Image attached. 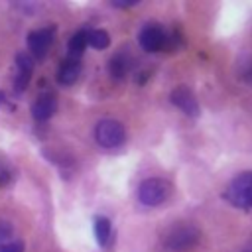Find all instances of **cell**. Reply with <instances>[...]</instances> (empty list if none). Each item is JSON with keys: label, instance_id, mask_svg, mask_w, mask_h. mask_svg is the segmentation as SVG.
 Returning <instances> with one entry per match:
<instances>
[{"label": "cell", "instance_id": "1", "mask_svg": "<svg viewBox=\"0 0 252 252\" xmlns=\"http://www.w3.org/2000/svg\"><path fill=\"white\" fill-rule=\"evenodd\" d=\"M224 197L240 209H252V171H244L236 175L226 187Z\"/></svg>", "mask_w": 252, "mask_h": 252}, {"label": "cell", "instance_id": "2", "mask_svg": "<svg viewBox=\"0 0 252 252\" xmlns=\"http://www.w3.org/2000/svg\"><path fill=\"white\" fill-rule=\"evenodd\" d=\"M94 140L102 148H118L126 140V130L122 122L114 118H102L94 126Z\"/></svg>", "mask_w": 252, "mask_h": 252}, {"label": "cell", "instance_id": "3", "mask_svg": "<svg viewBox=\"0 0 252 252\" xmlns=\"http://www.w3.org/2000/svg\"><path fill=\"white\" fill-rule=\"evenodd\" d=\"M169 183L159 177L144 179L138 187V201L146 207H158L169 197Z\"/></svg>", "mask_w": 252, "mask_h": 252}, {"label": "cell", "instance_id": "4", "mask_svg": "<svg viewBox=\"0 0 252 252\" xmlns=\"http://www.w3.org/2000/svg\"><path fill=\"white\" fill-rule=\"evenodd\" d=\"M201 232L195 224H177L165 236V248L169 252H183L197 244Z\"/></svg>", "mask_w": 252, "mask_h": 252}, {"label": "cell", "instance_id": "5", "mask_svg": "<svg viewBox=\"0 0 252 252\" xmlns=\"http://www.w3.org/2000/svg\"><path fill=\"white\" fill-rule=\"evenodd\" d=\"M138 43L148 53L161 51L167 45V32L159 24H146L138 33Z\"/></svg>", "mask_w": 252, "mask_h": 252}, {"label": "cell", "instance_id": "6", "mask_svg": "<svg viewBox=\"0 0 252 252\" xmlns=\"http://www.w3.org/2000/svg\"><path fill=\"white\" fill-rule=\"evenodd\" d=\"M55 39V26H47V28H41V30H33L28 33V49H30V55L35 57V59H43L51 47Z\"/></svg>", "mask_w": 252, "mask_h": 252}, {"label": "cell", "instance_id": "7", "mask_svg": "<svg viewBox=\"0 0 252 252\" xmlns=\"http://www.w3.org/2000/svg\"><path fill=\"white\" fill-rule=\"evenodd\" d=\"M169 100L171 104H175L183 114L191 116V118H197L201 114V108H199V100L195 98L193 91L185 85H179L175 87L171 93H169Z\"/></svg>", "mask_w": 252, "mask_h": 252}, {"label": "cell", "instance_id": "8", "mask_svg": "<svg viewBox=\"0 0 252 252\" xmlns=\"http://www.w3.org/2000/svg\"><path fill=\"white\" fill-rule=\"evenodd\" d=\"M33 73V57L30 53L20 51L16 55V79H14V91L16 93H24L30 85Z\"/></svg>", "mask_w": 252, "mask_h": 252}, {"label": "cell", "instance_id": "9", "mask_svg": "<svg viewBox=\"0 0 252 252\" xmlns=\"http://www.w3.org/2000/svg\"><path fill=\"white\" fill-rule=\"evenodd\" d=\"M55 110H57V98H55V94H51V93L39 94V96L33 100V104H32V116H33L35 122H45V120H49V118L55 114Z\"/></svg>", "mask_w": 252, "mask_h": 252}, {"label": "cell", "instance_id": "10", "mask_svg": "<svg viewBox=\"0 0 252 252\" xmlns=\"http://www.w3.org/2000/svg\"><path fill=\"white\" fill-rule=\"evenodd\" d=\"M79 75H81V59L65 57L57 71V83L63 87H69L79 79Z\"/></svg>", "mask_w": 252, "mask_h": 252}, {"label": "cell", "instance_id": "11", "mask_svg": "<svg viewBox=\"0 0 252 252\" xmlns=\"http://www.w3.org/2000/svg\"><path fill=\"white\" fill-rule=\"evenodd\" d=\"M132 67V55L122 49V51H116L110 59H108V73L114 77V79H122Z\"/></svg>", "mask_w": 252, "mask_h": 252}, {"label": "cell", "instance_id": "12", "mask_svg": "<svg viewBox=\"0 0 252 252\" xmlns=\"http://www.w3.org/2000/svg\"><path fill=\"white\" fill-rule=\"evenodd\" d=\"M87 32L89 30H79L71 35L69 43H67V57H73V59H81V55L85 53L87 49Z\"/></svg>", "mask_w": 252, "mask_h": 252}, {"label": "cell", "instance_id": "13", "mask_svg": "<svg viewBox=\"0 0 252 252\" xmlns=\"http://www.w3.org/2000/svg\"><path fill=\"white\" fill-rule=\"evenodd\" d=\"M93 228H94V236H96V242L104 248L108 246L110 242V234H112V226H110V220L102 215H96L94 217V222H93Z\"/></svg>", "mask_w": 252, "mask_h": 252}, {"label": "cell", "instance_id": "14", "mask_svg": "<svg viewBox=\"0 0 252 252\" xmlns=\"http://www.w3.org/2000/svg\"><path fill=\"white\" fill-rule=\"evenodd\" d=\"M87 45L96 49V51H102V49H106L110 45V35L104 30H100V28L89 30L87 32Z\"/></svg>", "mask_w": 252, "mask_h": 252}, {"label": "cell", "instance_id": "15", "mask_svg": "<svg viewBox=\"0 0 252 252\" xmlns=\"http://www.w3.org/2000/svg\"><path fill=\"white\" fill-rule=\"evenodd\" d=\"M12 179H14V169H12V165L0 156V189L6 187V185H10Z\"/></svg>", "mask_w": 252, "mask_h": 252}, {"label": "cell", "instance_id": "16", "mask_svg": "<svg viewBox=\"0 0 252 252\" xmlns=\"http://www.w3.org/2000/svg\"><path fill=\"white\" fill-rule=\"evenodd\" d=\"M12 232H14V226H12V222H10V220H4V219H0V244L8 242V240H10V236H12Z\"/></svg>", "mask_w": 252, "mask_h": 252}, {"label": "cell", "instance_id": "17", "mask_svg": "<svg viewBox=\"0 0 252 252\" xmlns=\"http://www.w3.org/2000/svg\"><path fill=\"white\" fill-rule=\"evenodd\" d=\"M0 252H24V242L22 240H8L0 244Z\"/></svg>", "mask_w": 252, "mask_h": 252}, {"label": "cell", "instance_id": "18", "mask_svg": "<svg viewBox=\"0 0 252 252\" xmlns=\"http://www.w3.org/2000/svg\"><path fill=\"white\" fill-rule=\"evenodd\" d=\"M138 2L134 0V2H112V6H116V8H130V6H136Z\"/></svg>", "mask_w": 252, "mask_h": 252}, {"label": "cell", "instance_id": "19", "mask_svg": "<svg viewBox=\"0 0 252 252\" xmlns=\"http://www.w3.org/2000/svg\"><path fill=\"white\" fill-rule=\"evenodd\" d=\"M0 104H8V98H6V94L0 91Z\"/></svg>", "mask_w": 252, "mask_h": 252}, {"label": "cell", "instance_id": "20", "mask_svg": "<svg viewBox=\"0 0 252 252\" xmlns=\"http://www.w3.org/2000/svg\"><path fill=\"white\" fill-rule=\"evenodd\" d=\"M244 252H252V242H250V244H248V248H246V250H244Z\"/></svg>", "mask_w": 252, "mask_h": 252}]
</instances>
